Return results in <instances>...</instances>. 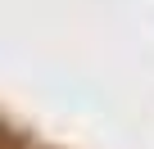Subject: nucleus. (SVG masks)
<instances>
[{
	"instance_id": "nucleus-1",
	"label": "nucleus",
	"mask_w": 154,
	"mask_h": 149,
	"mask_svg": "<svg viewBox=\"0 0 154 149\" xmlns=\"http://www.w3.org/2000/svg\"><path fill=\"white\" fill-rule=\"evenodd\" d=\"M0 149H18V136H14L9 127H0Z\"/></svg>"
}]
</instances>
